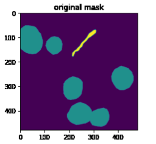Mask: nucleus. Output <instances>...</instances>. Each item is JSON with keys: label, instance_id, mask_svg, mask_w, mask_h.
Wrapping results in <instances>:
<instances>
[{"label": "nucleus", "instance_id": "f257e3e1", "mask_svg": "<svg viewBox=\"0 0 156 144\" xmlns=\"http://www.w3.org/2000/svg\"><path fill=\"white\" fill-rule=\"evenodd\" d=\"M43 43L41 33L37 28L31 25H25L21 29V49L30 54L38 53L42 48Z\"/></svg>", "mask_w": 156, "mask_h": 144}, {"label": "nucleus", "instance_id": "f03ea898", "mask_svg": "<svg viewBox=\"0 0 156 144\" xmlns=\"http://www.w3.org/2000/svg\"><path fill=\"white\" fill-rule=\"evenodd\" d=\"M92 110L89 106L82 102L73 104L67 113L68 120L75 125H81L90 121Z\"/></svg>", "mask_w": 156, "mask_h": 144}, {"label": "nucleus", "instance_id": "7ed1b4c3", "mask_svg": "<svg viewBox=\"0 0 156 144\" xmlns=\"http://www.w3.org/2000/svg\"><path fill=\"white\" fill-rule=\"evenodd\" d=\"M111 79L117 89L125 90L131 87L134 81V76L129 68L120 66L113 70Z\"/></svg>", "mask_w": 156, "mask_h": 144}, {"label": "nucleus", "instance_id": "20e7f679", "mask_svg": "<svg viewBox=\"0 0 156 144\" xmlns=\"http://www.w3.org/2000/svg\"><path fill=\"white\" fill-rule=\"evenodd\" d=\"M63 91L66 99L69 100L76 99L82 93L83 82L77 77L71 76L65 81Z\"/></svg>", "mask_w": 156, "mask_h": 144}, {"label": "nucleus", "instance_id": "39448f33", "mask_svg": "<svg viewBox=\"0 0 156 144\" xmlns=\"http://www.w3.org/2000/svg\"><path fill=\"white\" fill-rule=\"evenodd\" d=\"M109 119L108 110L105 108H99L92 112L90 123L93 126L103 127L108 123Z\"/></svg>", "mask_w": 156, "mask_h": 144}, {"label": "nucleus", "instance_id": "423d86ee", "mask_svg": "<svg viewBox=\"0 0 156 144\" xmlns=\"http://www.w3.org/2000/svg\"><path fill=\"white\" fill-rule=\"evenodd\" d=\"M62 41L58 37H51L46 43V48L47 50L52 54H58L62 51Z\"/></svg>", "mask_w": 156, "mask_h": 144}]
</instances>
